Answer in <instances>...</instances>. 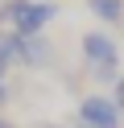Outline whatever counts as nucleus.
<instances>
[{
	"label": "nucleus",
	"instance_id": "nucleus-1",
	"mask_svg": "<svg viewBox=\"0 0 124 128\" xmlns=\"http://www.w3.org/2000/svg\"><path fill=\"white\" fill-rule=\"evenodd\" d=\"M54 17H58L54 0H4L0 4V21H8L13 33H21V37H37Z\"/></svg>",
	"mask_w": 124,
	"mask_h": 128
},
{
	"label": "nucleus",
	"instance_id": "nucleus-2",
	"mask_svg": "<svg viewBox=\"0 0 124 128\" xmlns=\"http://www.w3.org/2000/svg\"><path fill=\"white\" fill-rule=\"evenodd\" d=\"M120 116L124 112L116 108L112 95H87V99L79 103V120L87 128H120Z\"/></svg>",
	"mask_w": 124,
	"mask_h": 128
},
{
	"label": "nucleus",
	"instance_id": "nucleus-3",
	"mask_svg": "<svg viewBox=\"0 0 124 128\" xmlns=\"http://www.w3.org/2000/svg\"><path fill=\"white\" fill-rule=\"evenodd\" d=\"M83 58H87L91 70H95V66H116V62H120V46H116L107 33L95 29V33L83 37Z\"/></svg>",
	"mask_w": 124,
	"mask_h": 128
},
{
	"label": "nucleus",
	"instance_id": "nucleus-4",
	"mask_svg": "<svg viewBox=\"0 0 124 128\" xmlns=\"http://www.w3.org/2000/svg\"><path fill=\"white\" fill-rule=\"evenodd\" d=\"M13 50H17V62H21V66H46V62L54 58V46H50L41 33L37 37H21V33H17Z\"/></svg>",
	"mask_w": 124,
	"mask_h": 128
},
{
	"label": "nucleus",
	"instance_id": "nucleus-5",
	"mask_svg": "<svg viewBox=\"0 0 124 128\" xmlns=\"http://www.w3.org/2000/svg\"><path fill=\"white\" fill-rule=\"evenodd\" d=\"M87 8L95 12L103 25H120L124 21V0H87Z\"/></svg>",
	"mask_w": 124,
	"mask_h": 128
},
{
	"label": "nucleus",
	"instance_id": "nucleus-6",
	"mask_svg": "<svg viewBox=\"0 0 124 128\" xmlns=\"http://www.w3.org/2000/svg\"><path fill=\"white\" fill-rule=\"evenodd\" d=\"M13 46H17V33H4V37H0V83H4L8 66L17 62V50H13Z\"/></svg>",
	"mask_w": 124,
	"mask_h": 128
},
{
	"label": "nucleus",
	"instance_id": "nucleus-7",
	"mask_svg": "<svg viewBox=\"0 0 124 128\" xmlns=\"http://www.w3.org/2000/svg\"><path fill=\"white\" fill-rule=\"evenodd\" d=\"M91 78H95V83H116V78H120V62H116V66H95Z\"/></svg>",
	"mask_w": 124,
	"mask_h": 128
},
{
	"label": "nucleus",
	"instance_id": "nucleus-8",
	"mask_svg": "<svg viewBox=\"0 0 124 128\" xmlns=\"http://www.w3.org/2000/svg\"><path fill=\"white\" fill-rule=\"evenodd\" d=\"M112 99H116V108H120V112H124V74H120V78H116V91H112Z\"/></svg>",
	"mask_w": 124,
	"mask_h": 128
},
{
	"label": "nucleus",
	"instance_id": "nucleus-9",
	"mask_svg": "<svg viewBox=\"0 0 124 128\" xmlns=\"http://www.w3.org/2000/svg\"><path fill=\"white\" fill-rule=\"evenodd\" d=\"M66 128H70V124H66ZM74 128H87V124H83V120H79V124H74Z\"/></svg>",
	"mask_w": 124,
	"mask_h": 128
}]
</instances>
